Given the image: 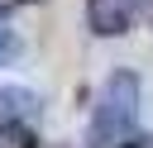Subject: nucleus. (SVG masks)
Segmentation results:
<instances>
[{"label":"nucleus","instance_id":"f257e3e1","mask_svg":"<svg viewBox=\"0 0 153 148\" xmlns=\"http://www.w3.org/2000/svg\"><path fill=\"white\" fill-rule=\"evenodd\" d=\"M134 119H139V76L120 67V72H110V81L100 91V105L91 115V143L96 148L124 143V134L134 129Z\"/></svg>","mask_w":153,"mask_h":148},{"label":"nucleus","instance_id":"39448f33","mask_svg":"<svg viewBox=\"0 0 153 148\" xmlns=\"http://www.w3.org/2000/svg\"><path fill=\"white\" fill-rule=\"evenodd\" d=\"M115 148H153V138H134V143H115Z\"/></svg>","mask_w":153,"mask_h":148},{"label":"nucleus","instance_id":"f03ea898","mask_svg":"<svg viewBox=\"0 0 153 148\" xmlns=\"http://www.w3.org/2000/svg\"><path fill=\"white\" fill-rule=\"evenodd\" d=\"M134 14H139V0H86V24H91V33H100V38L124 33V29L134 24Z\"/></svg>","mask_w":153,"mask_h":148},{"label":"nucleus","instance_id":"7ed1b4c3","mask_svg":"<svg viewBox=\"0 0 153 148\" xmlns=\"http://www.w3.org/2000/svg\"><path fill=\"white\" fill-rule=\"evenodd\" d=\"M43 100L29 86H0V129H33Z\"/></svg>","mask_w":153,"mask_h":148},{"label":"nucleus","instance_id":"20e7f679","mask_svg":"<svg viewBox=\"0 0 153 148\" xmlns=\"http://www.w3.org/2000/svg\"><path fill=\"white\" fill-rule=\"evenodd\" d=\"M10 57H19V38L10 29H0V62H10Z\"/></svg>","mask_w":153,"mask_h":148}]
</instances>
